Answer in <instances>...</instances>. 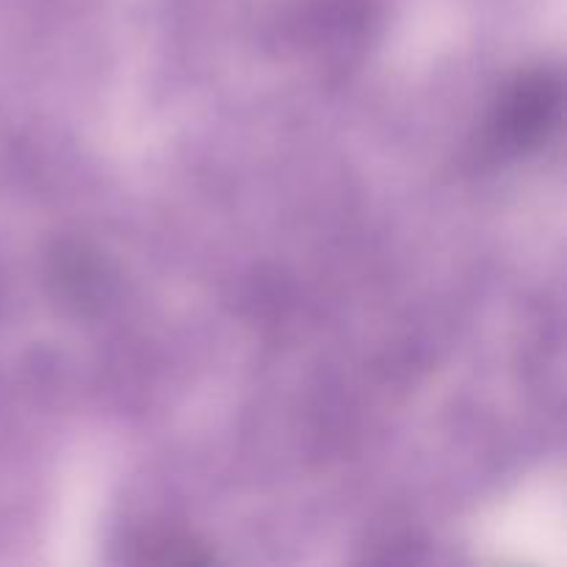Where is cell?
Returning a JSON list of instances; mask_svg holds the SVG:
<instances>
[{"label":"cell","mask_w":567,"mask_h":567,"mask_svg":"<svg viewBox=\"0 0 567 567\" xmlns=\"http://www.w3.org/2000/svg\"><path fill=\"white\" fill-rule=\"evenodd\" d=\"M559 103V86L557 81L540 72V75H532L520 83L513 92L507 105V125L509 136L518 144L529 142V138L543 136V131L551 122L554 111H557Z\"/></svg>","instance_id":"cell-1"}]
</instances>
